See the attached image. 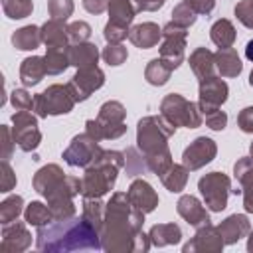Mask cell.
<instances>
[{
    "label": "cell",
    "mask_w": 253,
    "mask_h": 253,
    "mask_svg": "<svg viewBox=\"0 0 253 253\" xmlns=\"http://www.w3.org/2000/svg\"><path fill=\"white\" fill-rule=\"evenodd\" d=\"M245 55H247V59L253 61V40L247 43V47H245Z\"/></svg>",
    "instance_id": "cell-1"
},
{
    "label": "cell",
    "mask_w": 253,
    "mask_h": 253,
    "mask_svg": "<svg viewBox=\"0 0 253 253\" xmlns=\"http://www.w3.org/2000/svg\"><path fill=\"white\" fill-rule=\"evenodd\" d=\"M251 150H253V148H251Z\"/></svg>",
    "instance_id": "cell-2"
}]
</instances>
